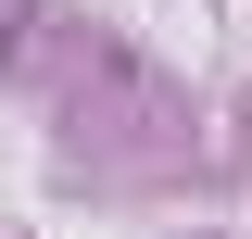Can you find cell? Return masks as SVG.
I'll list each match as a JSON object with an SVG mask.
<instances>
[{"label": "cell", "instance_id": "obj_1", "mask_svg": "<svg viewBox=\"0 0 252 239\" xmlns=\"http://www.w3.org/2000/svg\"><path fill=\"white\" fill-rule=\"evenodd\" d=\"M26 26H38V13H0V76L26 63Z\"/></svg>", "mask_w": 252, "mask_h": 239}]
</instances>
